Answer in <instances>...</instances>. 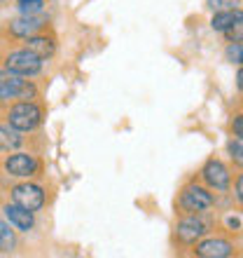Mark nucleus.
<instances>
[{
	"label": "nucleus",
	"instance_id": "1",
	"mask_svg": "<svg viewBox=\"0 0 243 258\" xmlns=\"http://www.w3.org/2000/svg\"><path fill=\"white\" fill-rule=\"evenodd\" d=\"M215 207V195L206 183H185L178 192V209L180 214H208Z\"/></svg>",
	"mask_w": 243,
	"mask_h": 258
},
{
	"label": "nucleus",
	"instance_id": "2",
	"mask_svg": "<svg viewBox=\"0 0 243 258\" xmlns=\"http://www.w3.org/2000/svg\"><path fill=\"white\" fill-rule=\"evenodd\" d=\"M210 228H213V223L208 218H203V214H182V218L176 223L173 237L182 246H194L199 239L210 235Z\"/></svg>",
	"mask_w": 243,
	"mask_h": 258
},
{
	"label": "nucleus",
	"instance_id": "3",
	"mask_svg": "<svg viewBox=\"0 0 243 258\" xmlns=\"http://www.w3.org/2000/svg\"><path fill=\"white\" fill-rule=\"evenodd\" d=\"M45 120V113L35 101H19L7 110V124L19 132H33Z\"/></svg>",
	"mask_w": 243,
	"mask_h": 258
},
{
	"label": "nucleus",
	"instance_id": "4",
	"mask_svg": "<svg viewBox=\"0 0 243 258\" xmlns=\"http://www.w3.org/2000/svg\"><path fill=\"white\" fill-rule=\"evenodd\" d=\"M38 96L33 82L24 80V75L12 73V71H0V101L10 99H21V101H33Z\"/></svg>",
	"mask_w": 243,
	"mask_h": 258
},
{
	"label": "nucleus",
	"instance_id": "5",
	"mask_svg": "<svg viewBox=\"0 0 243 258\" xmlns=\"http://www.w3.org/2000/svg\"><path fill=\"white\" fill-rule=\"evenodd\" d=\"M201 181L208 185L210 190H217V192H227L231 188V174H229V167L217 160V157H208L201 167Z\"/></svg>",
	"mask_w": 243,
	"mask_h": 258
},
{
	"label": "nucleus",
	"instance_id": "6",
	"mask_svg": "<svg viewBox=\"0 0 243 258\" xmlns=\"http://www.w3.org/2000/svg\"><path fill=\"white\" fill-rule=\"evenodd\" d=\"M5 68L19 75H38L42 71V59L31 49H14L5 56Z\"/></svg>",
	"mask_w": 243,
	"mask_h": 258
},
{
	"label": "nucleus",
	"instance_id": "7",
	"mask_svg": "<svg viewBox=\"0 0 243 258\" xmlns=\"http://www.w3.org/2000/svg\"><path fill=\"white\" fill-rule=\"evenodd\" d=\"M236 253V246H234V242H229V239L224 237H206L199 239L194 244V256L199 258H229Z\"/></svg>",
	"mask_w": 243,
	"mask_h": 258
},
{
	"label": "nucleus",
	"instance_id": "8",
	"mask_svg": "<svg viewBox=\"0 0 243 258\" xmlns=\"http://www.w3.org/2000/svg\"><path fill=\"white\" fill-rule=\"evenodd\" d=\"M42 28H47V17L42 14H21L19 19H12L7 24V31L12 33V38H21V40L42 33Z\"/></svg>",
	"mask_w": 243,
	"mask_h": 258
},
{
	"label": "nucleus",
	"instance_id": "9",
	"mask_svg": "<svg viewBox=\"0 0 243 258\" xmlns=\"http://www.w3.org/2000/svg\"><path fill=\"white\" fill-rule=\"evenodd\" d=\"M38 169H40V162L31 153H14V155H10L5 160V171L10 176L28 178V176H35Z\"/></svg>",
	"mask_w": 243,
	"mask_h": 258
},
{
	"label": "nucleus",
	"instance_id": "10",
	"mask_svg": "<svg viewBox=\"0 0 243 258\" xmlns=\"http://www.w3.org/2000/svg\"><path fill=\"white\" fill-rule=\"evenodd\" d=\"M12 202L21 204V207H26L31 211H38L45 204V192L35 183H19L12 188Z\"/></svg>",
	"mask_w": 243,
	"mask_h": 258
},
{
	"label": "nucleus",
	"instance_id": "11",
	"mask_svg": "<svg viewBox=\"0 0 243 258\" xmlns=\"http://www.w3.org/2000/svg\"><path fill=\"white\" fill-rule=\"evenodd\" d=\"M3 211H5V218L12 223V228H17L19 232H28V230H33V225H35V211L26 209V207H21V204L12 202V204H5L3 207Z\"/></svg>",
	"mask_w": 243,
	"mask_h": 258
},
{
	"label": "nucleus",
	"instance_id": "12",
	"mask_svg": "<svg viewBox=\"0 0 243 258\" xmlns=\"http://www.w3.org/2000/svg\"><path fill=\"white\" fill-rule=\"evenodd\" d=\"M24 47L31 49V52L38 54L40 59H49V56H54V52H56V38L54 35H47V33H35V35H31V38H26Z\"/></svg>",
	"mask_w": 243,
	"mask_h": 258
},
{
	"label": "nucleus",
	"instance_id": "13",
	"mask_svg": "<svg viewBox=\"0 0 243 258\" xmlns=\"http://www.w3.org/2000/svg\"><path fill=\"white\" fill-rule=\"evenodd\" d=\"M241 10V7H238ZM238 10H222V12H213V17H210V28L215 31V33H224L227 28H229V24L234 19H236Z\"/></svg>",
	"mask_w": 243,
	"mask_h": 258
},
{
	"label": "nucleus",
	"instance_id": "14",
	"mask_svg": "<svg viewBox=\"0 0 243 258\" xmlns=\"http://www.w3.org/2000/svg\"><path fill=\"white\" fill-rule=\"evenodd\" d=\"M10 221H3L0 218V253H10L14 251V246H17V237H14V230L10 228Z\"/></svg>",
	"mask_w": 243,
	"mask_h": 258
},
{
	"label": "nucleus",
	"instance_id": "15",
	"mask_svg": "<svg viewBox=\"0 0 243 258\" xmlns=\"http://www.w3.org/2000/svg\"><path fill=\"white\" fill-rule=\"evenodd\" d=\"M21 139L19 136V129L14 127H0V150H14L21 146Z\"/></svg>",
	"mask_w": 243,
	"mask_h": 258
},
{
	"label": "nucleus",
	"instance_id": "16",
	"mask_svg": "<svg viewBox=\"0 0 243 258\" xmlns=\"http://www.w3.org/2000/svg\"><path fill=\"white\" fill-rule=\"evenodd\" d=\"M227 155H229V160L236 167L243 169V136H236V134L229 136V141H227Z\"/></svg>",
	"mask_w": 243,
	"mask_h": 258
},
{
	"label": "nucleus",
	"instance_id": "17",
	"mask_svg": "<svg viewBox=\"0 0 243 258\" xmlns=\"http://www.w3.org/2000/svg\"><path fill=\"white\" fill-rule=\"evenodd\" d=\"M222 35L227 38V42H243V10H238L236 19L231 21Z\"/></svg>",
	"mask_w": 243,
	"mask_h": 258
},
{
	"label": "nucleus",
	"instance_id": "18",
	"mask_svg": "<svg viewBox=\"0 0 243 258\" xmlns=\"http://www.w3.org/2000/svg\"><path fill=\"white\" fill-rule=\"evenodd\" d=\"M21 14H42L45 10V0H17Z\"/></svg>",
	"mask_w": 243,
	"mask_h": 258
},
{
	"label": "nucleus",
	"instance_id": "19",
	"mask_svg": "<svg viewBox=\"0 0 243 258\" xmlns=\"http://www.w3.org/2000/svg\"><path fill=\"white\" fill-rule=\"evenodd\" d=\"M224 59L229 63H243V42H229L224 49Z\"/></svg>",
	"mask_w": 243,
	"mask_h": 258
},
{
	"label": "nucleus",
	"instance_id": "20",
	"mask_svg": "<svg viewBox=\"0 0 243 258\" xmlns=\"http://www.w3.org/2000/svg\"><path fill=\"white\" fill-rule=\"evenodd\" d=\"M206 7L210 12H222V10H238V0H206Z\"/></svg>",
	"mask_w": 243,
	"mask_h": 258
},
{
	"label": "nucleus",
	"instance_id": "21",
	"mask_svg": "<svg viewBox=\"0 0 243 258\" xmlns=\"http://www.w3.org/2000/svg\"><path fill=\"white\" fill-rule=\"evenodd\" d=\"M229 129H231V134L243 136V113H238V115H234V117H231V124H229Z\"/></svg>",
	"mask_w": 243,
	"mask_h": 258
},
{
	"label": "nucleus",
	"instance_id": "22",
	"mask_svg": "<svg viewBox=\"0 0 243 258\" xmlns=\"http://www.w3.org/2000/svg\"><path fill=\"white\" fill-rule=\"evenodd\" d=\"M234 197H236V202L243 207V174H238L236 181H234Z\"/></svg>",
	"mask_w": 243,
	"mask_h": 258
},
{
	"label": "nucleus",
	"instance_id": "23",
	"mask_svg": "<svg viewBox=\"0 0 243 258\" xmlns=\"http://www.w3.org/2000/svg\"><path fill=\"white\" fill-rule=\"evenodd\" d=\"M236 89L238 92H243V63H241V68L236 71Z\"/></svg>",
	"mask_w": 243,
	"mask_h": 258
}]
</instances>
